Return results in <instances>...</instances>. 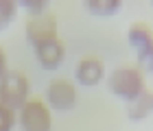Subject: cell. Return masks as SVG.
I'll use <instances>...</instances> for the list:
<instances>
[{
  "instance_id": "6da1fadb",
  "label": "cell",
  "mask_w": 153,
  "mask_h": 131,
  "mask_svg": "<svg viewBox=\"0 0 153 131\" xmlns=\"http://www.w3.org/2000/svg\"><path fill=\"white\" fill-rule=\"evenodd\" d=\"M107 87L109 92L118 98L131 101L138 94H142L147 90V79H144V70L140 66H118L109 72L107 77Z\"/></svg>"
},
{
  "instance_id": "7a4b0ae2",
  "label": "cell",
  "mask_w": 153,
  "mask_h": 131,
  "mask_svg": "<svg viewBox=\"0 0 153 131\" xmlns=\"http://www.w3.org/2000/svg\"><path fill=\"white\" fill-rule=\"evenodd\" d=\"M29 92H31V83L22 70L9 68V72L0 79V103L16 109V112L29 101Z\"/></svg>"
},
{
  "instance_id": "3957f363",
  "label": "cell",
  "mask_w": 153,
  "mask_h": 131,
  "mask_svg": "<svg viewBox=\"0 0 153 131\" xmlns=\"http://www.w3.org/2000/svg\"><path fill=\"white\" fill-rule=\"evenodd\" d=\"M18 125L22 131H51L53 116L46 101L37 96H29V101L18 109Z\"/></svg>"
},
{
  "instance_id": "277c9868",
  "label": "cell",
  "mask_w": 153,
  "mask_h": 131,
  "mask_svg": "<svg viewBox=\"0 0 153 131\" xmlns=\"http://www.w3.org/2000/svg\"><path fill=\"white\" fill-rule=\"evenodd\" d=\"M127 39L138 57V66L153 72V29L147 22H134L129 24Z\"/></svg>"
},
{
  "instance_id": "5b68a950",
  "label": "cell",
  "mask_w": 153,
  "mask_h": 131,
  "mask_svg": "<svg viewBox=\"0 0 153 131\" xmlns=\"http://www.w3.org/2000/svg\"><path fill=\"white\" fill-rule=\"evenodd\" d=\"M24 33H26V42H29L33 48H37L39 44L51 42V39L59 37L57 18H55V13L53 11H46V13H42V16L26 18Z\"/></svg>"
},
{
  "instance_id": "8992f818",
  "label": "cell",
  "mask_w": 153,
  "mask_h": 131,
  "mask_svg": "<svg viewBox=\"0 0 153 131\" xmlns=\"http://www.w3.org/2000/svg\"><path fill=\"white\" fill-rule=\"evenodd\" d=\"M46 105L53 109H59V112H66V109H72L76 103V87L70 79L66 77H55L46 87Z\"/></svg>"
},
{
  "instance_id": "52a82bcc",
  "label": "cell",
  "mask_w": 153,
  "mask_h": 131,
  "mask_svg": "<svg viewBox=\"0 0 153 131\" xmlns=\"http://www.w3.org/2000/svg\"><path fill=\"white\" fill-rule=\"evenodd\" d=\"M33 50H35V57H37L39 66L44 68V70H55V68H59L64 57H66V44H64L61 37H55L51 42H44L37 48H33Z\"/></svg>"
},
{
  "instance_id": "ba28073f",
  "label": "cell",
  "mask_w": 153,
  "mask_h": 131,
  "mask_svg": "<svg viewBox=\"0 0 153 131\" xmlns=\"http://www.w3.org/2000/svg\"><path fill=\"white\" fill-rule=\"evenodd\" d=\"M74 77L79 81L81 85H99L103 77H105V64H103V59L94 57V55H90V57H83L79 64H76V70H74Z\"/></svg>"
},
{
  "instance_id": "9c48e42d",
  "label": "cell",
  "mask_w": 153,
  "mask_h": 131,
  "mask_svg": "<svg viewBox=\"0 0 153 131\" xmlns=\"http://www.w3.org/2000/svg\"><path fill=\"white\" fill-rule=\"evenodd\" d=\"M151 112V92L149 90H144L142 94H138L136 98L127 101V116L131 120H144Z\"/></svg>"
},
{
  "instance_id": "30bf717a",
  "label": "cell",
  "mask_w": 153,
  "mask_h": 131,
  "mask_svg": "<svg viewBox=\"0 0 153 131\" xmlns=\"http://www.w3.org/2000/svg\"><path fill=\"white\" fill-rule=\"evenodd\" d=\"M120 7H123L120 0H88L85 2V9L92 16H114L120 11Z\"/></svg>"
},
{
  "instance_id": "8fae6325",
  "label": "cell",
  "mask_w": 153,
  "mask_h": 131,
  "mask_svg": "<svg viewBox=\"0 0 153 131\" xmlns=\"http://www.w3.org/2000/svg\"><path fill=\"white\" fill-rule=\"evenodd\" d=\"M18 2L13 0H0V33L7 31L18 18Z\"/></svg>"
},
{
  "instance_id": "7c38bea8",
  "label": "cell",
  "mask_w": 153,
  "mask_h": 131,
  "mask_svg": "<svg viewBox=\"0 0 153 131\" xmlns=\"http://www.w3.org/2000/svg\"><path fill=\"white\" fill-rule=\"evenodd\" d=\"M18 7H22L26 11V18H35V16L51 11V4L46 0H22V2H18Z\"/></svg>"
},
{
  "instance_id": "4fadbf2b",
  "label": "cell",
  "mask_w": 153,
  "mask_h": 131,
  "mask_svg": "<svg viewBox=\"0 0 153 131\" xmlns=\"http://www.w3.org/2000/svg\"><path fill=\"white\" fill-rule=\"evenodd\" d=\"M18 125V112L0 103V131H13Z\"/></svg>"
},
{
  "instance_id": "5bb4252c",
  "label": "cell",
  "mask_w": 153,
  "mask_h": 131,
  "mask_svg": "<svg viewBox=\"0 0 153 131\" xmlns=\"http://www.w3.org/2000/svg\"><path fill=\"white\" fill-rule=\"evenodd\" d=\"M9 72V59H7V50L4 46H0V79Z\"/></svg>"
},
{
  "instance_id": "9a60e30c",
  "label": "cell",
  "mask_w": 153,
  "mask_h": 131,
  "mask_svg": "<svg viewBox=\"0 0 153 131\" xmlns=\"http://www.w3.org/2000/svg\"><path fill=\"white\" fill-rule=\"evenodd\" d=\"M151 112H153V92H151Z\"/></svg>"
}]
</instances>
